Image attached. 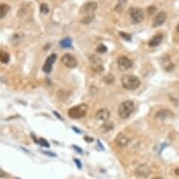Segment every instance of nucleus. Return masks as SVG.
Listing matches in <instances>:
<instances>
[{
	"label": "nucleus",
	"instance_id": "1",
	"mask_svg": "<svg viewBox=\"0 0 179 179\" xmlns=\"http://www.w3.org/2000/svg\"><path fill=\"white\" fill-rule=\"evenodd\" d=\"M121 83H122V86L125 89H127V90H135V89H137L140 86L141 81L136 75L126 74L122 77Z\"/></svg>",
	"mask_w": 179,
	"mask_h": 179
},
{
	"label": "nucleus",
	"instance_id": "2",
	"mask_svg": "<svg viewBox=\"0 0 179 179\" xmlns=\"http://www.w3.org/2000/svg\"><path fill=\"white\" fill-rule=\"evenodd\" d=\"M134 108H135V104L132 101H125L122 103H120L118 107V110H117L118 115L122 119H127L133 113Z\"/></svg>",
	"mask_w": 179,
	"mask_h": 179
},
{
	"label": "nucleus",
	"instance_id": "3",
	"mask_svg": "<svg viewBox=\"0 0 179 179\" xmlns=\"http://www.w3.org/2000/svg\"><path fill=\"white\" fill-rule=\"evenodd\" d=\"M88 111V106L84 103L74 106L68 110V116L72 119H79L83 117Z\"/></svg>",
	"mask_w": 179,
	"mask_h": 179
},
{
	"label": "nucleus",
	"instance_id": "4",
	"mask_svg": "<svg viewBox=\"0 0 179 179\" xmlns=\"http://www.w3.org/2000/svg\"><path fill=\"white\" fill-rule=\"evenodd\" d=\"M61 61H62L63 65H64L65 67L68 68H76L77 65H78L76 58H75L72 54H64V55L62 56V58H61Z\"/></svg>",
	"mask_w": 179,
	"mask_h": 179
},
{
	"label": "nucleus",
	"instance_id": "5",
	"mask_svg": "<svg viewBox=\"0 0 179 179\" xmlns=\"http://www.w3.org/2000/svg\"><path fill=\"white\" fill-rule=\"evenodd\" d=\"M130 15L134 24H140L144 20V12L141 9H137V8L130 9Z\"/></svg>",
	"mask_w": 179,
	"mask_h": 179
},
{
	"label": "nucleus",
	"instance_id": "6",
	"mask_svg": "<svg viewBox=\"0 0 179 179\" xmlns=\"http://www.w3.org/2000/svg\"><path fill=\"white\" fill-rule=\"evenodd\" d=\"M117 66H118L119 70L126 71L132 67V61L130 59H129L127 56H120L117 59Z\"/></svg>",
	"mask_w": 179,
	"mask_h": 179
},
{
	"label": "nucleus",
	"instance_id": "7",
	"mask_svg": "<svg viewBox=\"0 0 179 179\" xmlns=\"http://www.w3.org/2000/svg\"><path fill=\"white\" fill-rule=\"evenodd\" d=\"M151 173L150 168L146 164H141L135 171V174L138 178H147Z\"/></svg>",
	"mask_w": 179,
	"mask_h": 179
},
{
	"label": "nucleus",
	"instance_id": "8",
	"mask_svg": "<svg viewBox=\"0 0 179 179\" xmlns=\"http://www.w3.org/2000/svg\"><path fill=\"white\" fill-rule=\"evenodd\" d=\"M98 8V4L95 3V2H88V3H85L82 9H81V12L83 13V14H91V13H94V12L97 10Z\"/></svg>",
	"mask_w": 179,
	"mask_h": 179
},
{
	"label": "nucleus",
	"instance_id": "9",
	"mask_svg": "<svg viewBox=\"0 0 179 179\" xmlns=\"http://www.w3.org/2000/svg\"><path fill=\"white\" fill-rule=\"evenodd\" d=\"M55 60H56V54H52L46 59V62H45V64L43 65V68H42L43 71L46 72V73H50V72L52 71V68H53V65H54V63L55 62Z\"/></svg>",
	"mask_w": 179,
	"mask_h": 179
},
{
	"label": "nucleus",
	"instance_id": "10",
	"mask_svg": "<svg viewBox=\"0 0 179 179\" xmlns=\"http://www.w3.org/2000/svg\"><path fill=\"white\" fill-rule=\"evenodd\" d=\"M115 142L119 146H126L130 142V138L129 136L125 135L124 133H118L115 139Z\"/></svg>",
	"mask_w": 179,
	"mask_h": 179
},
{
	"label": "nucleus",
	"instance_id": "11",
	"mask_svg": "<svg viewBox=\"0 0 179 179\" xmlns=\"http://www.w3.org/2000/svg\"><path fill=\"white\" fill-rule=\"evenodd\" d=\"M110 111L106 108H101L96 113V118L100 121H104L106 122L110 118Z\"/></svg>",
	"mask_w": 179,
	"mask_h": 179
},
{
	"label": "nucleus",
	"instance_id": "12",
	"mask_svg": "<svg viewBox=\"0 0 179 179\" xmlns=\"http://www.w3.org/2000/svg\"><path fill=\"white\" fill-rule=\"evenodd\" d=\"M166 18H167V15L164 12H160L157 16L156 18L154 19V23H153V26L154 27H158V26H160L164 24V22L166 21Z\"/></svg>",
	"mask_w": 179,
	"mask_h": 179
},
{
	"label": "nucleus",
	"instance_id": "13",
	"mask_svg": "<svg viewBox=\"0 0 179 179\" xmlns=\"http://www.w3.org/2000/svg\"><path fill=\"white\" fill-rule=\"evenodd\" d=\"M172 116V113L168 110V109H164V110H160L157 113L156 115V118L158 119H160V120H163V119H166L168 117H171Z\"/></svg>",
	"mask_w": 179,
	"mask_h": 179
},
{
	"label": "nucleus",
	"instance_id": "14",
	"mask_svg": "<svg viewBox=\"0 0 179 179\" xmlns=\"http://www.w3.org/2000/svg\"><path fill=\"white\" fill-rule=\"evenodd\" d=\"M161 40H162V35H161V34H157V35H155V36L149 40L148 45H149L150 47H156V46H158V45L161 42Z\"/></svg>",
	"mask_w": 179,
	"mask_h": 179
},
{
	"label": "nucleus",
	"instance_id": "15",
	"mask_svg": "<svg viewBox=\"0 0 179 179\" xmlns=\"http://www.w3.org/2000/svg\"><path fill=\"white\" fill-rule=\"evenodd\" d=\"M11 7L7 4H0V19L4 18L10 12Z\"/></svg>",
	"mask_w": 179,
	"mask_h": 179
},
{
	"label": "nucleus",
	"instance_id": "16",
	"mask_svg": "<svg viewBox=\"0 0 179 179\" xmlns=\"http://www.w3.org/2000/svg\"><path fill=\"white\" fill-rule=\"evenodd\" d=\"M94 19H95V14H94V13L85 14V15L82 17V19L81 20V23L83 24V25H88V24H90Z\"/></svg>",
	"mask_w": 179,
	"mask_h": 179
},
{
	"label": "nucleus",
	"instance_id": "17",
	"mask_svg": "<svg viewBox=\"0 0 179 179\" xmlns=\"http://www.w3.org/2000/svg\"><path fill=\"white\" fill-rule=\"evenodd\" d=\"M126 4H127V0H118V2L115 8V11L116 12H122L125 9Z\"/></svg>",
	"mask_w": 179,
	"mask_h": 179
},
{
	"label": "nucleus",
	"instance_id": "18",
	"mask_svg": "<svg viewBox=\"0 0 179 179\" xmlns=\"http://www.w3.org/2000/svg\"><path fill=\"white\" fill-rule=\"evenodd\" d=\"M0 61L4 64L9 63L10 61V54L6 51H0Z\"/></svg>",
	"mask_w": 179,
	"mask_h": 179
},
{
	"label": "nucleus",
	"instance_id": "19",
	"mask_svg": "<svg viewBox=\"0 0 179 179\" xmlns=\"http://www.w3.org/2000/svg\"><path fill=\"white\" fill-rule=\"evenodd\" d=\"M71 43H72L71 40L69 38H66L60 41V46L63 48H69V47H71Z\"/></svg>",
	"mask_w": 179,
	"mask_h": 179
},
{
	"label": "nucleus",
	"instance_id": "20",
	"mask_svg": "<svg viewBox=\"0 0 179 179\" xmlns=\"http://www.w3.org/2000/svg\"><path fill=\"white\" fill-rule=\"evenodd\" d=\"M36 141V144H40V145L44 146V147H50V144L43 138H40V140H35Z\"/></svg>",
	"mask_w": 179,
	"mask_h": 179
},
{
	"label": "nucleus",
	"instance_id": "21",
	"mask_svg": "<svg viewBox=\"0 0 179 179\" xmlns=\"http://www.w3.org/2000/svg\"><path fill=\"white\" fill-rule=\"evenodd\" d=\"M40 13L41 14H47L49 12V7L47 4H41L40 5Z\"/></svg>",
	"mask_w": 179,
	"mask_h": 179
},
{
	"label": "nucleus",
	"instance_id": "22",
	"mask_svg": "<svg viewBox=\"0 0 179 179\" xmlns=\"http://www.w3.org/2000/svg\"><path fill=\"white\" fill-rule=\"evenodd\" d=\"M102 128H103V130H104V131H109V130H112L114 129V124L111 123V122H108V123H105V124L102 126Z\"/></svg>",
	"mask_w": 179,
	"mask_h": 179
},
{
	"label": "nucleus",
	"instance_id": "23",
	"mask_svg": "<svg viewBox=\"0 0 179 179\" xmlns=\"http://www.w3.org/2000/svg\"><path fill=\"white\" fill-rule=\"evenodd\" d=\"M97 52L100 53V54H104L107 52V47L103 44H100L97 48Z\"/></svg>",
	"mask_w": 179,
	"mask_h": 179
},
{
	"label": "nucleus",
	"instance_id": "24",
	"mask_svg": "<svg viewBox=\"0 0 179 179\" xmlns=\"http://www.w3.org/2000/svg\"><path fill=\"white\" fill-rule=\"evenodd\" d=\"M119 35L122 39H124L125 40H131V36L130 34H127V33H124V32H119Z\"/></svg>",
	"mask_w": 179,
	"mask_h": 179
},
{
	"label": "nucleus",
	"instance_id": "25",
	"mask_svg": "<svg viewBox=\"0 0 179 179\" xmlns=\"http://www.w3.org/2000/svg\"><path fill=\"white\" fill-rule=\"evenodd\" d=\"M147 11H148V12H149L150 14H153V13L156 12V8H155V7H149V8L147 9Z\"/></svg>",
	"mask_w": 179,
	"mask_h": 179
},
{
	"label": "nucleus",
	"instance_id": "26",
	"mask_svg": "<svg viewBox=\"0 0 179 179\" xmlns=\"http://www.w3.org/2000/svg\"><path fill=\"white\" fill-rule=\"evenodd\" d=\"M73 161L77 164V167H78L79 169H81V168H82V163H81L78 159H73Z\"/></svg>",
	"mask_w": 179,
	"mask_h": 179
},
{
	"label": "nucleus",
	"instance_id": "27",
	"mask_svg": "<svg viewBox=\"0 0 179 179\" xmlns=\"http://www.w3.org/2000/svg\"><path fill=\"white\" fill-rule=\"evenodd\" d=\"M4 177H6V172L0 169V178H4Z\"/></svg>",
	"mask_w": 179,
	"mask_h": 179
},
{
	"label": "nucleus",
	"instance_id": "28",
	"mask_svg": "<svg viewBox=\"0 0 179 179\" xmlns=\"http://www.w3.org/2000/svg\"><path fill=\"white\" fill-rule=\"evenodd\" d=\"M73 147H74V149H76V150H77V152H78V153L82 154V149H81L80 147H78V146H76V145H73Z\"/></svg>",
	"mask_w": 179,
	"mask_h": 179
},
{
	"label": "nucleus",
	"instance_id": "29",
	"mask_svg": "<svg viewBox=\"0 0 179 179\" xmlns=\"http://www.w3.org/2000/svg\"><path fill=\"white\" fill-rule=\"evenodd\" d=\"M44 154H46V155H49V156H53V157H56V155H55V154H54V153H51V152H44Z\"/></svg>",
	"mask_w": 179,
	"mask_h": 179
},
{
	"label": "nucleus",
	"instance_id": "30",
	"mask_svg": "<svg viewBox=\"0 0 179 179\" xmlns=\"http://www.w3.org/2000/svg\"><path fill=\"white\" fill-rule=\"evenodd\" d=\"M174 172H175V174H176L177 176H179V168H177V169H175V171H174Z\"/></svg>",
	"mask_w": 179,
	"mask_h": 179
},
{
	"label": "nucleus",
	"instance_id": "31",
	"mask_svg": "<svg viewBox=\"0 0 179 179\" xmlns=\"http://www.w3.org/2000/svg\"><path fill=\"white\" fill-rule=\"evenodd\" d=\"M84 139H85L86 141H93V139H92V138H87V137H85Z\"/></svg>",
	"mask_w": 179,
	"mask_h": 179
},
{
	"label": "nucleus",
	"instance_id": "32",
	"mask_svg": "<svg viewBox=\"0 0 179 179\" xmlns=\"http://www.w3.org/2000/svg\"><path fill=\"white\" fill-rule=\"evenodd\" d=\"M176 31L179 33V25H177V26H176Z\"/></svg>",
	"mask_w": 179,
	"mask_h": 179
},
{
	"label": "nucleus",
	"instance_id": "33",
	"mask_svg": "<svg viewBox=\"0 0 179 179\" xmlns=\"http://www.w3.org/2000/svg\"><path fill=\"white\" fill-rule=\"evenodd\" d=\"M152 179H162V178H160V177H156V178H152Z\"/></svg>",
	"mask_w": 179,
	"mask_h": 179
},
{
	"label": "nucleus",
	"instance_id": "34",
	"mask_svg": "<svg viewBox=\"0 0 179 179\" xmlns=\"http://www.w3.org/2000/svg\"><path fill=\"white\" fill-rule=\"evenodd\" d=\"M16 179H20V178H16Z\"/></svg>",
	"mask_w": 179,
	"mask_h": 179
}]
</instances>
